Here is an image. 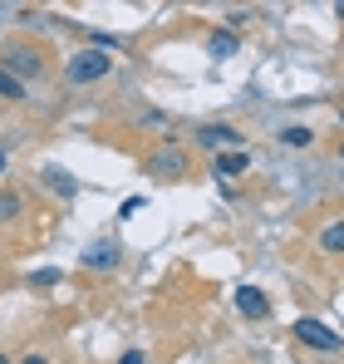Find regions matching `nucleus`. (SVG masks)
<instances>
[{"label":"nucleus","instance_id":"f257e3e1","mask_svg":"<svg viewBox=\"0 0 344 364\" xmlns=\"http://www.w3.org/2000/svg\"><path fill=\"white\" fill-rule=\"evenodd\" d=\"M109 69H114L109 50H79L64 64V84H94V79H109Z\"/></svg>","mask_w":344,"mask_h":364},{"label":"nucleus","instance_id":"f03ea898","mask_svg":"<svg viewBox=\"0 0 344 364\" xmlns=\"http://www.w3.org/2000/svg\"><path fill=\"white\" fill-rule=\"evenodd\" d=\"M295 340L300 345H310V350H320V355H340L344 340L330 330V325H320V320H310V315H300L295 320Z\"/></svg>","mask_w":344,"mask_h":364},{"label":"nucleus","instance_id":"7ed1b4c3","mask_svg":"<svg viewBox=\"0 0 344 364\" xmlns=\"http://www.w3.org/2000/svg\"><path fill=\"white\" fill-rule=\"evenodd\" d=\"M0 69H10L15 79H45V55L35 45H5V64Z\"/></svg>","mask_w":344,"mask_h":364},{"label":"nucleus","instance_id":"20e7f679","mask_svg":"<svg viewBox=\"0 0 344 364\" xmlns=\"http://www.w3.org/2000/svg\"><path fill=\"white\" fill-rule=\"evenodd\" d=\"M148 173H153V178H182V173H187V158H182L177 148H158V153L148 158Z\"/></svg>","mask_w":344,"mask_h":364},{"label":"nucleus","instance_id":"39448f33","mask_svg":"<svg viewBox=\"0 0 344 364\" xmlns=\"http://www.w3.org/2000/svg\"><path fill=\"white\" fill-rule=\"evenodd\" d=\"M197 143H207V148H241V133L227 128V123H202L197 128Z\"/></svg>","mask_w":344,"mask_h":364},{"label":"nucleus","instance_id":"423d86ee","mask_svg":"<svg viewBox=\"0 0 344 364\" xmlns=\"http://www.w3.org/2000/svg\"><path fill=\"white\" fill-rule=\"evenodd\" d=\"M246 168H251V158H246L241 148H227V153H217V158H212L217 182H222V178H236V173H246Z\"/></svg>","mask_w":344,"mask_h":364},{"label":"nucleus","instance_id":"0eeeda50","mask_svg":"<svg viewBox=\"0 0 344 364\" xmlns=\"http://www.w3.org/2000/svg\"><path fill=\"white\" fill-rule=\"evenodd\" d=\"M236 310H241L246 320H266V310H271V301H266V296H261L256 286H241V291H236Z\"/></svg>","mask_w":344,"mask_h":364},{"label":"nucleus","instance_id":"6e6552de","mask_svg":"<svg viewBox=\"0 0 344 364\" xmlns=\"http://www.w3.org/2000/svg\"><path fill=\"white\" fill-rule=\"evenodd\" d=\"M236 50H241V40H236L231 30H217V35L207 40V55H212V60H231Z\"/></svg>","mask_w":344,"mask_h":364},{"label":"nucleus","instance_id":"1a4fd4ad","mask_svg":"<svg viewBox=\"0 0 344 364\" xmlns=\"http://www.w3.org/2000/svg\"><path fill=\"white\" fill-rule=\"evenodd\" d=\"M84 266H104V271H109V266H118V242L89 246V251H84Z\"/></svg>","mask_w":344,"mask_h":364},{"label":"nucleus","instance_id":"9d476101","mask_svg":"<svg viewBox=\"0 0 344 364\" xmlns=\"http://www.w3.org/2000/svg\"><path fill=\"white\" fill-rule=\"evenodd\" d=\"M320 251H330V256L344 251V217H335V222H325V227H320Z\"/></svg>","mask_w":344,"mask_h":364},{"label":"nucleus","instance_id":"9b49d317","mask_svg":"<svg viewBox=\"0 0 344 364\" xmlns=\"http://www.w3.org/2000/svg\"><path fill=\"white\" fill-rule=\"evenodd\" d=\"M25 212V197L20 192H0V222H15Z\"/></svg>","mask_w":344,"mask_h":364},{"label":"nucleus","instance_id":"f8f14e48","mask_svg":"<svg viewBox=\"0 0 344 364\" xmlns=\"http://www.w3.org/2000/svg\"><path fill=\"white\" fill-rule=\"evenodd\" d=\"M0 99H25V79H15L10 69H0Z\"/></svg>","mask_w":344,"mask_h":364},{"label":"nucleus","instance_id":"ddd939ff","mask_svg":"<svg viewBox=\"0 0 344 364\" xmlns=\"http://www.w3.org/2000/svg\"><path fill=\"white\" fill-rule=\"evenodd\" d=\"M45 182H50L55 192H64V197H69V192H79V182L69 178V173H59V168H45Z\"/></svg>","mask_w":344,"mask_h":364},{"label":"nucleus","instance_id":"4468645a","mask_svg":"<svg viewBox=\"0 0 344 364\" xmlns=\"http://www.w3.org/2000/svg\"><path fill=\"white\" fill-rule=\"evenodd\" d=\"M310 128H281V143H290V148H310Z\"/></svg>","mask_w":344,"mask_h":364},{"label":"nucleus","instance_id":"2eb2a0df","mask_svg":"<svg viewBox=\"0 0 344 364\" xmlns=\"http://www.w3.org/2000/svg\"><path fill=\"white\" fill-rule=\"evenodd\" d=\"M30 281H35V286H59V281H64V271H55V266H45V271H35Z\"/></svg>","mask_w":344,"mask_h":364},{"label":"nucleus","instance_id":"dca6fc26","mask_svg":"<svg viewBox=\"0 0 344 364\" xmlns=\"http://www.w3.org/2000/svg\"><path fill=\"white\" fill-rule=\"evenodd\" d=\"M138 212H143V197H128V202L118 207V217H138Z\"/></svg>","mask_w":344,"mask_h":364},{"label":"nucleus","instance_id":"f3484780","mask_svg":"<svg viewBox=\"0 0 344 364\" xmlns=\"http://www.w3.org/2000/svg\"><path fill=\"white\" fill-rule=\"evenodd\" d=\"M118 45H123L118 35H94V50H118Z\"/></svg>","mask_w":344,"mask_h":364},{"label":"nucleus","instance_id":"a211bd4d","mask_svg":"<svg viewBox=\"0 0 344 364\" xmlns=\"http://www.w3.org/2000/svg\"><path fill=\"white\" fill-rule=\"evenodd\" d=\"M118 364H143V350H123V355H118Z\"/></svg>","mask_w":344,"mask_h":364},{"label":"nucleus","instance_id":"6ab92c4d","mask_svg":"<svg viewBox=\"0 0 344 364\" xmlns=\"http://www.w3.org/2000/svg\"><path fill=\"white\" fill-rule=\"evenodd\" d=\"M20 364H50V360L45 355H30V360H20Z\"/></svg>","mask_w":344,"mask_h":364},{"label":"nucleus","instance_id":"aec40b11","mask_svg":"<svg viewBox=\"0 0 344 364\" xmlns=\"http://www.w3.org/2000/svg\"><path fill=\"white\" fill-rule=\"evenodd\" d=\"M5 168H10V158H5V148H0V173H5Z\"/></svg>","mask_w":344,"mask_h":364},{"label":"nucleus","instance_id":"412c9836","mask_svg":"<svg viewBox=\"0 0 344 364\" xmlns=\"http://www.w3.org/2000/svg\"><path fill=\"white\" fill-rule=\"evenodd\" d=\"M335 10H340V20H344V0H335Z\"/></svg>","mask_w":344,"mask_h":364},{"label":"nucleus","instance_id":"4be33fe9","mask_svg":"<svg viewBox=\"0 0 344 364\" xmlns=\"http://www.w3.org/2000/svg\"><path fill=\"white\" fill-rule=\"evenodd\" d=\"M0 364H10V360H5V355H0Z\"/></svg>","mask_w":344,"mask_h":364},{"label":"nucleus","instance_id":"5701e85b","mask_svg":"<svg viewBox=\"0 0 344 364\" xmlns=\"http://www.w3.org/2000/svg\"><path fill=\"white\" fill-rule=\"evenodd\" d=\"M340 158H344V148H340Z\"/></svg>","mask_w":344,"mask_h":364}]
</instances>
